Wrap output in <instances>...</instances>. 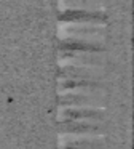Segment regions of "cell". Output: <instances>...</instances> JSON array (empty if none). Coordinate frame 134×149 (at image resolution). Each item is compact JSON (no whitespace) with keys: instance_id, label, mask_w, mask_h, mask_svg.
<instances>
[{"instance_id":"obj_1","label":"cell","mask_w":134,"mask_h":149,"mask_svg":"<svg viewBox=\"0 0 134 149\" xmlns=\"http://www.w3.org/2000/svg\"><path fill=\"white\" fill-rule=\"evenodd\" d=\"M57 24L61 42L102 47L107 36V18L101 11L67 10L59 15Z\"/></svg>"},{"instance_id":"obj_2","label":"cell","mask_w":134,"mask_h":149,"mask_svg":"<svg viewBox=\"0 0 134 149\" xmlns=\"http://www.w3.org/2000/svg\"><path fill=\"white\" fill-rule=\"evenodd\" d=\"M57 61H59V68L104 72L105 53L104 48L97 45L61 42L59 52H57Z\"/></svg>"},{"instance_id":"obj_3","label":"cell","mask_w":134,"mask_h":149,"mask_svg":"<svg viewBox=\"0 0 134 149\" xmlns=\"http://www.w3.org/2000/svg\"><path fill=\"white\" fill-rule=\"evenodd\" d=\"M57 138H59V149L62 148L102 149L105 132L102 130V127H86V125L61 122Z\"/></svg>"},{"instance_id":"obj_4","label":"cell","mask_w":134,"mask_h":149,"mask_svg":"<svg viewBox=\"0 0 134 149\" xmlns=\"http://www.w3.org/2000/svg\"><path fill=\"white\" fill-rule=\"evenodd\" d=\"M57 93L59 96H77L93 98L105 101V90L99 82L91 80H64L57 79Z\"/></svg>"},{"instance_id":"obj_5","label":"cell","mask_w":134,"mask_h":149,"mask_svg":"<svg viewBox=\"0 0 134 149\" xmlns=\"http://www.w3.org/2000/svg\"><path fill=\"white\" fill-rule=\"evenodd\" d=\"M102 111H64L59 112V122L75 123L86 127H102L104 123Z\"/></svg>"},{"instance_id":"obj_6","label":"cell","mask_w":134,"mask_h":149,"mask_svg":"<svg viewBox=\"0 0 134 149\" xmlns=\"http://www.w3.org/2000/svg\"><path fill=\"white\" fill-rule=\"evenodd\" d=\"M104 109H105V104L102 100L77 98V96H59L57 112H64V111H102L104 112Z\"/></svg>"},{"instance_id":"obj_7","label":"cell","mask_w":134,"mask_h":149,"mask_svg":"<svg viewBox=\"0 0 134 149\" xmlns=\"http://www.w3.org/2000/svg\"><path fill=\"white\" fill-rule=\"evenodd\" d=\"M62 149H78V148H62Z\"/></svg>"}]
</instances>
